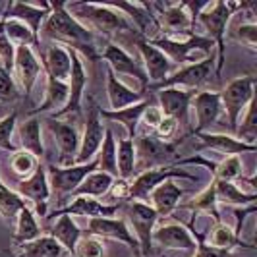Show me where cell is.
I'll use <instances>...</instances> for the list:
<instances>
[{
	"mask_svg": "<svg viewBox=\"0 0 257 257\" xmlns=\"http://www.w3.org/2000/svg\"><path fill=\"white\" fill-rule=\"evenodd\" d=\"M101 172L110 174L112 178H118V167H116V140L110 130H104L103 145L99 149V155L95 157Z\"/></svg>",
	"mask_w": 257,
	"mask_h": 257,
	"instance_id": "obj_39",
	"label": "cell"
},
{
	"mask_svg": "<svg viewBox=\"0 0 257 257\" xmlns=\"http://www.w3.org/2000/svg\"><path fill=\"white\" fill-rule=\"evenodd\" d=\"M41 236V228H39L37 220L33 217V213L24 207L16 219V232H14V242L16 244H27L31 240H35Z\"/></svg>",
	"mask_w": 257,
	"mask_h": 257,
	"instance_id": "obj_38",
	"label": "cell"
},
{
	"mask_svg": "<svg viewBox=\"0 0 257 257\" xmlns=\"http://www.w3.org/2000/svg\"><path fill=\"white\" fill-rule=\"evenodd\" d=\"M234 8H244V4H230V2H213L205 10L199 12V22L203 24L205 31L209 33V39L215 41V47L219 49V60H217V76L224 64V33L226 26L230 22V16Z\"/></svg>",
	"mask_w": 257,
	"mask_h": 257,
	"instance_id": "obj_4",
	"label": "cell"
},
{
	"mask_svg": "<svg viewBox=\"0 0 257 257\" xmlns=\"http://www.w3.org/2000/svg\"><path fill=\"white\" fill-rule=\"evenodd\" d=\"M118 205H103L101 201H97L95 197H87V195H77L72 203H68L66 207L58 209L52 213V217H60V215H79V217H112Z\"/></svg>",
	"mask_w": 257,
	"mask_h": 257,
	"instance_id": "obj_24",
	"label": "cell"
},
{
	"mask_svg": "<svg viewBox=\"0 0 257 257\" xmlns=\"http://www.w3.org/2000/svg\"><path fill=\"white\" fill-rule=\"evenodd\" d=\"M70 58H72V72H70V79H68V87H70V97H68V103L62 110L54 112V116L51 118H60L64 114H72L77 112L79 104H81V97H83V89L87 85V76H85V70H83V62L79 58V54L76 51L70 49Z\"/></svg>",
	"mask_w": 257,
	"mask_h": 257,
	"instance_id": "obj_22",
	"label": "cell"
},
{
	"mask_svg": "<svg viewBox=\"0 0 257 257\" xmlns=\"http://www.w3.org/2000/svg\"><path fill=\"white\" fill-rule=\"evenodd\" d=\"M213 66H215V58H205L201 62H195V64L182 66L180 70L172 76H168L165 81L151 85L149 89H165V87H184V89H195V87H201L205 83L211 72H213Z\"/></svg>",
	"mask_w": 257,
	"mask_h": 257,
	"instance_id": "obj_10",
	"label": "cell"
},
{
	"mask_svg": "<svg viewBox=\"0 0 257 257\" xmlns=\"http://www.w3.org/2000/svg\"><path fill=\"white\" fill-rule=\"evenodd\" d=\"M151 240H153V244H157L159 247H165V249H190V251H195V247H197V242L192 236V232L186 226L178 224V222L165 224V226L153 230Z\"/></svg>",
	"mask_w": 257,
	"mask_h": 257,
	"instance_id": "obj_23",
	"label": "cell"
},
{
	"mask_svg": "<svg viewBox=\"0 0 257 257\" xmlns=\"http://www.w3.org/2000/svg\"><path fill=\"white\" fill-rule=\"evenodd\" d=\"M37 167V159L27 151H16L12 157V168L18 176H31L33 170Z\"/></svg>",
	"mask_w": 257,
	"mask_h": 257,
	"instance_id": "obj_48",
	"label": "cell"
},
{
	"mask_svg": "<svg viewBox=\"0 0 257 257\" xmlns=\"http://www.w3.org/2000/svg\"><path fill=\"white\" fill-rule=\"evenodd\" d=\"M51 14V4L49 2H43L41 6H33V4H24V2H10L6 12L2 14V18H12V20H18L22 24H26L33 37H35V43L37 47L41 45L39 41V29L43 26L45 18H49Z\"/></svg>",
	"mask_w": 257,
	"mask_h": 257,
	"instance_id": "obj_18",
	"label": "cell"
},
{
	"mask_svg": "<svg viewBox=\"0 0 257 257\" xmlns=\"http://www.w3.org/2000/svg\"><path fill=\"white\" fill-rule=\"evenodd\" d=\"M104 4L124 14L130 20V24L134 26V29L140 33V37L147 41L157 39L159 31L163 29L159 18L151 12L147 4H142V2H104Z\"/></svg>",
	"mask_w": 257,
	"mask_h": 257,
	"instance_id": "obj_6",
	"label": "cell"
},
{
	"mask_svg": "<svg viewBox=\"0 0 257 257\" xmlns=\"http://www.w3.org/2000/svg\"><path fill=\"white\" fill-rule=\"evenodd\" d=\"M20 143H22L24 151L33 155L37 161L43 159L45 147H43V140H41V120L37 116H31L24 124H20Z\"/></svg>",
	"mask_w": 257,
	"mask_h": 257,
	"instance_id": "obj_30",
	"label": "cell"
},
{
	"mask_svg": "<svg viewBox=\"0 0 257 257\" xmlns=\"http://www.w3.org/2000/svg\"><path fill=\"white\" fill-rule=\"evenodd\" d=\"M41 70H43V66L37 60L33 49L29 45H18L16 54H14V72H16L18 81L22 83V89L26 91V95L31 93Z\"/></svg>",
	"mask_w": 257,
	"mask_h": 257,
	"instance_id": "obj_20",
	"label": "cell"
},
{
	"mask_svg": "<svg viewBox=\"0 0 257 257\" xmlns=\"http://www.w3.org/2000/svg\"><path fill=\"white\" fill-rule=\"evenodd\" d=\"M106 93L110 101V110H120L132 104H138L143 101V93L130 89L126 83H122L110 68H106Z\"/></svg>",
	"mask_w": 257,
	"mask_h": 257,
	"instance_id": "obj_25",
	"label": "cell"
},
{
	"mask_svg": "<svg viewBox=\"0 0 257 257\" xmlns=\"http://www.w3.org/2000/svg\"><path fill=\"white\" fill-rule=\"evenodd\" d=\"M138 257H142V255H138Z\"/></svg>",
	"mask_w": 257,
	"mask_h": 257,
	"instance_id": "obj_58",
	"label": "cell"
},
{
	"mask_svg": "<svg viewBox=\"0 0 257 257\" xmlns=\"http://www.w3.org/2000/svg\"><path fill=\"white\" fill-rule=\"evenodd\" d=\"M215 193H217V201L228 203V205H251L257 199L255 193H245L242 192L234 182L215 180Z\"/></svg>",
	"mask_w": 257,
	"mask_h": 257,
	"instance_id": "obj_34",
	"label": "cell"
},
{
	"mask_svg": "<svg viewBox=\"0 0 257 257\" xmlns=\"http://www.w3.org/2000/svg\"><path fill=\"white\" fill-rule=\"evenodd\" d=\"M51 236L58 244L62 245L64 249L76 253V245H77V242H79V238H81V232H79L76 222L72 220V217L60 215V219L56 220V224L52 226Z\"/></svg>",
	"mask_w": 257,
	"mask_h": 257,
	"instance_id": "obj_32",
	"label": "cell"
},
{
	"mask_svg": "<svg viewBox=\"0 0 257 257\" xmlns=\"http://www.w3.org/2000/svg\"><path fill=\"white\" fill-rule=\"evenodd\" d=\"M64 247L58 244L52 236H39L35 240L22 244L20 257H62Z\"/></svg>",
	"mask_w": 257,
	"mask_h": 257,
	"instance_id": "obj_33",
	"label": "cell"
},
{
	"mask_svg": "<svg viewBox=\"0 0 257 257\" xmlns=\"http://www.w3.org/2000/svg\"><path fill=\"white\" fill-rule=\"evenodd\" d=\"M77 257H103L104 245L97 236H87V238H79L76 245Z\"/></svg>",
	"mask_w": 257,
	"mask_h": 257,
	"instance_id": "obj_49",
	"label": "cell"
},
{
	"mask_svg": "<svg viewBox=\"0 0 257 257\" xmlns=\"http://www.w3.org/2000/svg\"><path fill=\"white\" fill-rule=\"evenodd\" d=\"M0 257H8V255H6V253H4V251H2V249H0Z\"/></svg>",
	"mask_w": 257,
	"mask_h": 257,
	"instance_id": "obj_56",
	"label": "cell"
},
{
	"mask_svg": "<svg viewBox=\"0 0 257 257\" xmlns=\"http://www.w3.org/2000/svg\"><path fill=\"white\" fill-rule=\"evenodd\" d=\"M2 20H4L6 35H8V39L14 43V47H18V45H29V43L37 45L33 33H31V29H29L26 24H22V22H18V20H12V18H2Z\"/></svg>",
	"mask_w": 257,
	"mask_h": 257,
	"instance_id": "obj_43",
	"label": "cell"
},
{
	"mask_svg": "<svg viewBox=\"0 0 257 257\" xmlns=\"http://www.w3.org/2000/svg\"><path fill=\"white\" fill-rule=\"evenodd\" d=\"M47 126L52 132V136L56 138V145L60 149V165L62 167H72L76 165V157L79 151V134L77 130L68 124V122H60L56 118H49L47 120Z\"/></svg>",
	"mask_w": 257,
	"mask_h": 257,
	"instance_id": "obj_16",
	"label": "cell"
},
{
	"mask_svg": "<svg viewBox=\"0 0 257 257\" xmlns=\"http://www.w3.org/2000/svg\"><path fill=\"white\" fill-rule=\"evenodd\" d=\"M176 145L178 142H163V140H157L155 136H140L134 142L136 157H140L143 168H147V165L149 168H159L161 165H167L176 153Z\"/></svg>",
	"mask_w": 257,
	"mask_h": 257,
	"instance_id": "obj_12",
	"label": "cell"
},
{
	"mask_svg": "<svg viewBox=\"0 0 257 257\" xmlns=\"http://www.w3.org/2000/svg\"><path fill=\"white\" fill-rule=\"evenodd\" d=\"M108 192L112 193V197H114V199H126V197H130L128 180L114 178V182H112V186H110V190H108Z\"/></svg>",
	"mask_w": 257,
	"mask_h": 257,
	"instance_id": "obj_55",
	"label": "cell"
},
{
	"mask_svg": "<svg viewBox=\"0 0 257 257\" xmlns=\"http://www.w3.org/2000/svg\"><path fill=\"white\" fill-rule=\"evenodd\" d=\"M43 68L47 72V77L58 79V81H68L70 79V72H72L70 51L66 49L64 45L54 43L52 47H49V51L45 54Z\"/></svg>",
	"mask_w": 257,
	"mask_h": 257,
	"instance_id": "obj_26",
	"label": "cell"
},
{
	"mask_svg": "<svg viewBox=\"0 0 257 257\" xmlns=\"http://www.w3.org/2000/svg\"><path fill=\"white\" fill-rule=\"evenodd\" d=\"M236 39L245 43L251 51H255L257 47V26L251 22V24H242V26L236 27Z\"/></svg>",
	"mask_w": 257,
	"mask_h": 257,
	"instance_id": "obj_51",
	"label": "cell"
},
{
	"mask_svg": "<svg viewBox=\"0 0 257 257\" xmlns=\"http://www.w3.org/2000/svg\"><path fill=\"white\" fill-rule=\"evenodd\" d=\"M192 89H184V87H165L159 89L157 97L161 103V112L167 118H172L178 122V126L188 124V112H190V103L193 99Z\"/></svg>",
	"mask_w": 257,
	"mask_h": 257,
	"instance_id": "obj_13",
	"label": "cell"
},
{
	"mask_svg": "<svg viewBox=\"0 0 257 257\" xmlns=\"http://www.w3.org/2000/svg\"><path fill=\"white\" fill-rule=\"evenodd\" d=\"M24 207H26V201L18 192H12L8 188L0 190V217L6 222H14L18 219V215Z\"/></svg>",
	"mask_w": 257,
	"mask_h": 257,
	"instance_id": "obj_40",
	"label": "cell"
},
{
	"mask_svg": "<svg viewBox=\"0 0 257 257\" xmlns=\"http://www.w3.org/2000/svg\"><path fill=\"white\" fill-rule=\"evenodd\" d=\"M211 245L217 247V249L230 251L234 245H242V247H244V245H247V244H244V242L240 240V236L232 230V228H228L226 224L217 222V226L211 230ZM247 247H251V245H247Z\"/></svg>",
	"mask_w": 257,
	"mask_h": 257,
	"instance_id": "obj_41",
	"label": "cell"
},
{
	"mask_svg": "<svg viewBox=\"0 0 257 257\" xmlns=\"http://www.w3.org/2000/svg\"><path fill=\"white\" fill-rule=\"evenodd\" d=\"M89 234L97 238H112L118 242L128 244L140 255V244L134 238V234L126 226L124 219H110V217H95L89 220Z\"/></svg>",
	"mask_w": 257,
	"mask_h": 257,
	"instance_id": "obj_19",
	"label": "cell"
},
{
	"mask_svg": "<svg viewBox=\"0 0 257 257\" xmlns=\"http://www.w3.org/2000/svg\"><path fill=\"white\" fill-rule=\"evenodd\" d=\"M66 8H70L72 12L76 14L74 18L85 29H89L91 33L97 31V33L104 35L106 39H112L116 35H120V33L140 35L124 14L110 8V6H106V4L79 2V4H72V6L66 4Z\"/></svg>",
	"mask_w": 257,
	"mask_h": 257,
	"instance_id": "obj_2",
	"label": "cell"
},
{
	"mask_svg": "<svg viewBox=\"0 0 257 257\" xmlns=\"http://www.w3.org/2000/svg\"><path fill=\"white\" fill-rule=\"evenodd\" d=\"M188 207L197 209V211H205L209 215H213V219L220 222L219 211H217V193H215V184H211L203 193H199L195 199H192V203Z\"/></svg>",
	"mask_w": 257,
	"mask_h": 257,
	"instance_id": "obj_44",
	"label": "cell"
},
{
	"mask_svg": "<svg viewBox=\"0 0 257 257\" xmlns=\"http://www.w3.org/2000/svg\"><path fill=\"white\" fill-rule=\"evenodd\" d=\"M151 101L143 99L142 103L132 104V106H126V108H120V110H104V108H99V116L104 118V120H116L120 124H124L126 130H128V138L134 140L136 136V130H138V122L142 118L143 110L149 106Z\"/></svg>",
	"mask_w": 257,
	"mask_h": 257,
	"instance_id": "obj_29",
	"label": "cell"
},
{
	"mask_svg": "<svg viewBox=\"0 0 257 257\" xmlns=\"http://www.w3.org/2000/svg\"><path fill=\"white\" fill-rule=\"evenodd\" d=\"M197 138H199V143L203 147H211V149H217V151L226 155H238L244 153V151L253 153L255 151L253 145H245L238 138L224 136V134H197Z\"/></svg>",
	"mask_w": 257,
	"mask_h": 257,
	"instance_id": "obj_31",
	"label": "cell"
},
{
	"mask_svg": "<svg viewBox=\"0 0 257 257\" xmlns=\"http://www.w3.org/2000/svg\"><path fill=\"white\" fill-rule=\"evenodd\" d=\"M18 99V89L12 74L0 64V101H14Z\"/></svg>",
	"mask_w": 257,
	"mask_h": 257,
	"instance_id": "obj_50",
	"label": "cell"
},
{
	"mask_svg": "<svg viewBox=\"0 0 257 257\" xmlns=\"http://www.w3.org/2000/svg\"><path fill=\"white\" fill-rule=\"evenodd\" d=\"M153 47L159 51H163L172 62H178L182 66L195 64L201 62L205 58L213 56L215 51V41L203 35H192L186 41H178V39H153L149 41Z\"/></svg>",
	"mask_w": 257,
	"mask_h": 257,
	"instance_id": "obj_3",
	"label": "cell"
},
{
	"mask_svg": "<svg viewBox=\"0 0 257 257\" xmlns=\"http://www.w3.org/2000/svg\"><path fill=\"white\" fill-rule=\"evenodd\" d=\"M97 159H93L87 165H72V167H49L47 178H49V186L51 190L58 193V195H66V193H74L79 188V184L89 176L93 170H97Z\"/></svg>",
	"mask_w": 257,
	"mask_h": 257,
	"instance_id": "obj_8",
	"label": "cell"
},
{
	"mask_svg": "<svg viewBox=\"0 0 257 257\" xmlns=\"http://www.w3.org/2000/svg\"><path fill=\"white\" fill-rule=\"evenodd\" d=\"M112 182L114 178L110 176V174H106V172H91L89 176L85 178V180L79 184V188H77L76 195H87V197H101L104 193H108L110 190V186H112Z\"/></svg>",
	"mask_w": 257,
	"mask_h": 257,
	"instance_id": "obj_37",
	"label": "cell"
},
{
	"mask_svg": "<svg viewBox=\"0 0 257 257\" xmlns=\"http://www.w3.org/2000/svg\"><path fill=\"white\" fill-rule=\"evenodd\" d=\"M182 195H184V192H182L174 182L165 180L151 192L149 199L153 201V209L157 211L159 217H168L176 209L178 201L182 199Z\"/></svg>",
	"mask_w": 257,
	"mask_h": 257,
	"instance_id": "obj_27",
	"label": "cell"
},
{
	"mask_svg": "<svg viewBox=\"0 0 257 257\" xmlns=\"http://www.w3.org/2000/svg\"><path fill=\"white\" fill-rule=\"evenodd\" d=\"M167 27L170 33H180V35H188L192 37V26L193 18L188 12V4H172L163 8V24L161 27Z\"/></svg>",
	"mask_w": 257,
	"mask_h": 257,
	"instance_id": "obj_28",
	"label": "cell"
},
{
	"mask_svg": "<svg viewBox=\"0 0 257 257\" xmlns=\"http://www.w3.org/2000/svg\"><path fill=\"white\" fill-rule=\"evenodd\" d=\"M253 91H255V77L242 76L230 81L220 93V104L228 116V126L232 130H238L240 116L244 114L245 106L255 99Z\"/></svg>",
	"mask_w": 257,
	"mask_h": 257,
	"instance_id": "obj_5",
	"label": "cell"
},
{
	"mask_svg": "<svg viewBox=\"0 0 257 257\" xmlns=\"http://www.w3.org/2000/svg\"><path fill=\"white\" fill-rule=\"evenodd\" d=\"M16 120H18V112H12L0 120V149L4 151H14V153L18 151V145L12 142Z\"/></svg>",
	"mask_w": 257,
	"mask_h": 257,
	"instance_id": "obj_46",
	"label": "cell"
},
{
	"mask_svg": "<svg viewBox=\"0 0 257 257\" xmlns=\"http://www.w3.org/2000/svg\"><path fill=\"white\" fill-rule=\"evenodd\" d=\"M104 130L106 128L103 126L101 116H99V104L93 101L89 108V114H87V122H85V132H83L81 142H79L76 165H87V163H91L97 157L101 145H103Z\"/></svg>",
	"mask_w": 257,
	"mask_h": 257,
	"instance_id": "obj_9",
	"label": "cell"
},
{
	"mask_svg": "<svg viewBox=\"0 0 257 257\" xmlns=\"http://www.w3.org/2000/svg\"><path fill=\"white\" fill-rule=\"evenodd\" d=\"M18 193L22 197L35 201L37 213L41 217H45L47 215V201L51 197V186H49V178H47V168L39 163L35 170H33V174L18 184Z\"/></svg>",
	"mask_w": 257,
	"mask_h": 257,
	"instance_id": "obj_17",
	"label": "cell"
},
{
	"mask_svg": "<svg viewBox=\"0 0 257 257\" xmlns=\"http://www.w3.org/2000/svg\"><path fill=\"white\" fill-rule=\"evenodd\" d=\"M215 180H224V182H234L236 178L242 176V161L238 155H230L226 157L220 165L215 167Z\"/></svg>",
	"mask_w": 257,
	"mask_h": 257,
	"instance_id": "obj_45",
	"label": "cell"
},
{
	"mask_svg": "<svg viewBox=\"0 0 257 257\" xmlns=\"http://www.w3.org/2000/svg\"><path fill=\"white\" fill-rule=\"evenodd\" d=\"M101 56L106 60V64H108V68H110L112 72L120 74V76L136 77V79L142 83V93L149 87V79L145 76L143 68L138 64V62L134 60V56H130L128 52L124 51L120 45L108 43V45L104 47V51L101 52Z\"/></svg>",
	"mask_w": 257,
	"mask_h": 257,
	"instance_id": "obj_15",
	"label": "cell"
},
{
	"mask_svg": "<svg viewBox=\"0 0 257 257\" xmlns=\"http://www.w3.org/2000/svg\"><path fill=\"white\" fill-rule=\"evenodd\" d=\"M43 35L52 41H58V45L66 43L68 47L74 45L76 49H83V52L89 58H95V54H93L95 35L68 12L64 2H52L51 4V14H49L47 22L43 24Z\"/></svg>",
	"mask_w": 257,
	"mask_h": 257,
	"instance_id": "obj_1",
	"label": "cell"
},
{
	"mask_svg": "<svg viewBox=\"0 0 257 257\" xmlns=\"http://www.w3.org/2000/svg\"><path fill=\"white\" fill-rule=\"evenodd\" d=\"M128 219L136 230V240L140 244V255L143 257H151L153 253V226L159 215L151 205L142 203V201H132L128 209Z\"/></svg>",
	"mask_w": 257,
	"mask_h": 257,
	"instance_id": "obj_7",
	"label": "cell"
},
{
	"mask_svg": "<svg viewBox=\"0 0 257 257\" xmlns=\"http://www.w3.org/2000/svg\"><path fill=\"white\" fill-rule=\"evenodd\" d=\"M68 97H70L68 81H58V79L49 77V81H47V99L37 110L31 112V116L39 114V112H47V110H52V108H60L62 110L66 103H68Z\"/></svg>",
	"mask_w": 257,
	"mask_h": 257,
	"instance_id": "obj_35",
	"label": "cell"
},
{
	"mask_svg": "<svg viewBox=\"0 0 257 257\" xmlns=\"http://www.w3.org/2000/svg\"><path fill=\"white\" fill-rule=\"evenodd\" d=\"M197 247H195V255L193 257H234L230 251H224V249H217L213 245H207L203 242L201 236H197Z\"/></svg>",
	"mask_w": 257,
	"mask_h": 257,
	"instance_id": "obj_52",
	"label": "cell"
},
{
	"mask_svg": "<svg viewBox=\"0 0 257 257\" xmlns=\"http://www.w3.org/2000/svg\"><path fill=\"white\" fill-rule=\"evenodd\" d=\"M116 167H118V178L130 180L136 174V147L134 140H118V153H116Z\"/></svg>",
	"mask_w": 257,
	"mask_h": 257,
	"instance_id": "obj_36",
	"label": "cell"
},
{
	"mask_svg": "<svg viewBox=\"0 0 257 257\" xmlns=\"http://www.w3.org/2000/svg\"><path fill=\"white\" fill-rule=\"evenodd\" d=\"M4 188H6V186H4V184H2V180H0V190H4Z\"/></svg>",
	"mask_w": 257,
	"mask_h": 257,
	"instance_id": "obj_57",
	"label": "cell"
},
{
	"mask_svg": "<svg viewBox=\"0 0 257 257\" xmlns=\"http://www.w3.org/2000/svg\"><path fill=\"white\" fill-rule=\"evenodd\" d=\"M238 132V140L245 145H253L255 147L257 138V122H255V99L245 106L244 114H242V126L236 130Z\"/></svg>",
	"mask_w": 257,
	"mask_h": 257,
	"instance_id": "obj_42",
	"label": "cell"
},
{
	"mask_svg": "<svg viewBox=\"0 0 257 257\" xmlns=\"http://www.w3.org/2000/svg\"><path fill=\"white\" fill-rule=\"evenodd\" d=\"M192 104L195 108L197 116V126L195 134H205L207 128H211L222 112V104H220V93L217 91H201L197 95H193Z\"/></svg>",
	"mask_w": 257,
	"mask_h": 257,
	"instance_id": "obj_21",
	"label": "cell"
},
{
	"mask_svg": "<svg viewBox=\"0 0 257 257\" xmlns=\"http://www.w3.org/2000/svg\"><path fill=\"white\" fill-rule=\"evenodd\" d=\"M178 128H180V126H178L176 120H172V118H167V116H165V118L161 120V124L157 126V136H159L163 142H167V140H170V138L176 134V130Z\"/></svg>",
	"mask_w": 257,
	"mask_h": 257,
	"instance_id": "obj_53",
	"label": "cell"
},
{
	"mask_svg": "<svg viewBox=\"0 0 257 257\" xmlns=\"http://www.w3.org/2000/svg\"><path fill=\"white\" fill-rule=\"evenodd\" d=\"M134 41H136L138 49L142 52L143 62H145V68H147V74H145V76L149 79V87L161 83V81H165V79L170 76L172 60H170L163 51H159L157 47H153L147 39L136 35Z\"/></svg>",
	"mask_w": 257,
	"mask_h": 257,
	"instance_id": "obj_14",
	"label": "cell"
},
{
	"mask_svg": "<svg viewBox=\"0 0 257 257\" xmlns=\"http://www.w3.org/2000/svg\"><path fill=\"white\" fill-rule=\"evenodd\" d=\"M170 178H188V180H195V176L188 174L186 170H178L174 167H159V168H149L143 170L142 174L136 180L130 184V197L132 199H149V195L159 184Z\"/></svg>",
	"mask_w": 257,
	"mask_h": 257,
	"instance_id": "obj_11",
	"label": "cell"
},
{
	"mask_svg": "<svg viewBox=\"0 0 257 257\" xmlns=\"http://www.w3.org/2000/svg\"><path fill=\"white\" fill-rule=\"evenodd\" d=\"M14 54H16V47H14V43L6 35L4 20L0 18V64L4 66L10 74H12L14 70Z\"/></svg>",
	"mask_w": 257,
	"mask_h": 257,
	"instance_id": "obj_47",
	"label": "cell"
},
{
	"mask_svg": "<svg viewBox=\"0 0 257 257\" xmlns=\"http://www.w3.org/2000/svg\"><path fill=\"white\" fill-rule=\"evenodd\" d=\"M142 118H143V122H145L149 128H157L165 116H163V112H161V108H159V106H155V104L149 103V106L143 110Z\"/></svg>",
	"mask_w": 257,
	"mask_h": 257,
	"instance_id": "obj_54",
	"label": "cell"
}]
</instances>
